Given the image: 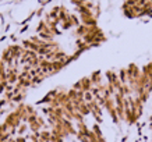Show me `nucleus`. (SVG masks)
<instances>
[{"mask_svg":"<svg viewBox=\"0 0 152 142\" xmlns=\"http://www.w3.org/2000/svg\"><path fill=\"white\" fill-rule=\"evenodd\" d=\"M91 81H92L94 87H96V85H99V84L103 82V75H102L101 71H95V73L91 74Z\"/></svg>","mask_w":152,"mask_h":142,"instance_id":"obj_1","label":"nucleus"},{"mask_svg":"<svg viewBox=\"0 0 152 142\" xmlns=\"http://www.w3.org/2000/svg\"><path fill=\"white\" fill-rule=\"evenodd\" d=\"M80 81H81V85H83V91L84 92H88V91L92 89L94 84H92V81H91V78L89 77H84V78H81Z\"/></svg>","mask_w":152,"mask_h":142,"instance_id":"obj_2","label":"nucleus"},{"mask_svg":"<svg viewBox=\"0 0 152 142\" xmlns=\"http://www.w3.org/2000/svg\"><path fill=\"white\" fill-rule=\"evenodd\" d=\"M88 32H89V27H87V25H83V24H81L80 27L75 28V35L80 38H84Z\"/></svg>","mask_w":152,"mask_h":142,"instance_id":"obj_3","label":"nucleus"},{"mask_svg":"<svg viewBox=\"0 0 152 142\" xmlns=\"http://www.w3.org/2000/svg\"><path fill=\"white\" fill-rule=\"evenodd\" d=\"M52 66H53V74L59 73L63 67H66L64 63H63V61H59V60H53V61H52Z\"/></svg>","mask_w":152,"mask_h":142,"instance_id":"obj_4","label":"nucleus"},{"mask_svg":"<svg viewBox=\"0 0 152 142\" xmlns=\"http://www.w3.org/2000/svg\"><path fill=\"white\" fill-rule=\"evenodd\" d=\"M119 79L121 81V84H127V81H129V73H127V68H121L119 71Z\"/></svg>","mask_w":152,"mask_h":142,"instance_id":"obj_5","label":"nucleus"},{"mask_svg":"<svg viewBox=\"0 0 152 142\" xmlns=\"http://www.w3.org/2000/svg\"><path fill=\"white\" fill-rule=\"evenodd\" d=\"M60 27H61V29H70L71 27H74L73 23H71V20H66V21H63V23H60Z\"/></svg>","mask_w":152,"mask_h":142,"instance_id":"obj_6","label":"nucleus"},{"mask_svg":"<svg viewBox=\"0 0 152 142\" xmlns=\"http://www.w3.org/2000/svg\"><path fill=\"white\" fill-rule=\"evenodd\" d=\"M84 100L87 102V103H89V102L95 100V96H94V95H92V92H91V91L85 92V93H84Z\"/></svg>","mask_w":152,"mask_h":142,"instance_id":"obj_7","label":"nucleus"},{"mask_svg":"<svg viewBox=\"0 0 152 142\" xmlns=\"http://www.w3.org/2000/svg\"><path fill=\"white\" fill-rule=\"evenodd\" d=\"M144 74H147V75H151L152 74V63H148V64H145L142 67V70H141Z\"/></svg>","mask_w":152,"mask_h":142,"instance_id":"obj_8","label":"nucleus"},{"mask_svg":"<svg viewBox=\"0 0 152 142\" xmlns=\"http://www.w3.org/2000/svg\"><path fill=\"white\" fill-rule=\"evenodd\" d=\"M92 131L95 134H96V137L99 138V137H102V133H101V128H99V125L98 124H94V127H92Z\"/></svg>","mask_w":152,"mask_h":142,"instance_id":"obj_9","label":"nucleus"},{"mask_svg":"<svg viewBox=\"0 0 152 142\" xmlns=\"http://www.w3.org/2000/svg\"><path fill=\"white\" fill-rule=\"evenodd\" d=\"M27 124H21V125H20L18 127V131H17V133L20 134V135H23V134H25V131H27Z\"/></svg>","mask_w":152,"mask_h":142,"instance_id":"obj_10","label":"nucleus"},{"mask_svg":"<svg viewBox=\"0 0 152 142\" xmlns=\"http://www.w3.org/2000/svg\"><path fill=\"white\" fill-rule=\"evenodd\" d=\"M149 3H151V6H152V0H149Z\"/></svg>","mask_w":152,"mask_h":142,"instance_id":"obj_11","label":"nucleus"}]
</instances>
